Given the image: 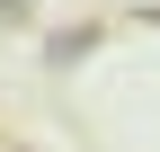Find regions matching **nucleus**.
Returning a JSON list of instances; mask_svg holds the SVG:
<instances>
[]
</instances>
